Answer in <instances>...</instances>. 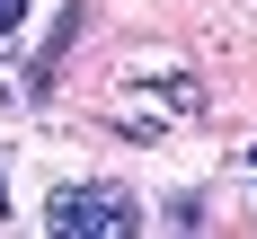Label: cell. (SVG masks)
<instances>
[{
  "mask_svg": "<svg viewBox=\"0 0 257 239\" xmlns=\"http://www.w3.org/2000/svg\"><path fill=\"white\" fill-rule=\"evenodd\" d=\"M133 221H142V204L124 195V177H89V186L45 195V230H71V239H124Z\"/></svg>",
  "mask_w": 257,
  "mask_h": 239,
  "instance_id": "6da1fadb",
  "label": "cell"
},
{
  "mask_svg": "<svg viewBox=\"0 0 257 239\" xmlns=\"http://www.w3.org/2000/svg\"><path fill=\"white\" fill-rule=\"evenodd\" d=\"M0 212H9V186H0Z\"/></svg>",
  "mask_w": 257,
  "mask_h": 239,
  "instance_id": "5b68a950",
  "label": "cell"
},
{
  "mask_svg": "<svg viewBox=\"0 0 257 239\" xmlns=\"http://www.w3.org/2000/svg\"><path fill=\"white\" fill-rule=\"evenodd\" d=\"M239 168H248V186H257V142H248V159H239Z\"/></svg>",
  "mask_w": 257,
  "mask_h": 239,
  "instance_id": "277c9868",
  "label": "cell"
},
{
  "mask_svg": "<svg viewBox=\"0 0 257 239\" xmlns=\"http://www.w3.org/2000/svg\"><path fill=\"white\" fill-rule=\"evenodd\" d=\"M195 106H204L195 71H133V80H124V106H115V124H124L133 142H160V133L178 124V115H195Z\"/></svg>",
  "mask_w": 257,
  "mask_h": 239,
  "instance_id": "7a4b0ae2",
  "label": "cell"
},
{
  "mask_svg": "<svg viewBox=\"0 0 257 239\" xmlns=\"http://www.w3.org/2000/svg\"><path fill=\"white\" fill-rule=\"evenodd\" d=\"M18 18H27V0H0V36H18Z\"/></svg>",
  "mask_w": 257,
  "mask_h": 239,
  "instance_id": "3957f363",
  "label": "cell"
}]
</instances>
